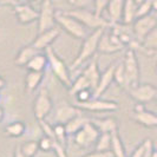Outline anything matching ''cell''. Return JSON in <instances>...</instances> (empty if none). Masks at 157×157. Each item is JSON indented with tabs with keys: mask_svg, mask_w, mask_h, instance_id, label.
<instances>
[{
	"mask_svg": "<svg viewBox=\"0 0 157 157\" xmlns=\"http://www.w3.org/2000/svg\"><path fill=\"white\" fill-rule=\"evenodd\" d=\"M104 31H105L104 29L94 30L92 31V33L87 34L85 39H83V44L80 46L78 55L69 67L70 70L78 69L79 66H82L84 63H86L90 58L94 57V53L98 51V44H99V40H101V37L104 33Z\"/></svg>",
	"mask_w": 157,
	"mask_h": 157,
	"instance_id": "6da1fadb",
	"label": "cell"
},
{
	"mask_svg": "<svg viewBox=\"0 0 157 157\" xmlns=\"http://www.w3.org/2000/svg\"><path fill=\"white\" fill-rule=\"evenodd\" d=\"M67 14H70L71 17L76 18L78 21L83 24L86 29H91L92 31L98 30V29H104L106 30L108 27L111 26V23L103 18V16H98L96 14V12H92L87 8H73L66 12Z\"/></svg>",
	"mask_w": 157,
	"mask_h": 157,
	"instance_id": "7a4b0ae2",
	"label": "cell"
},
{
	"mask_svg": "<svg viewBox=\"0 0 157 157\" xmlns=\"http://www.w3.org/2000/svg\"><path fill=\"white\" fill-rule=\"evenodd\" d=\"M45 55L47 57V62L58 80L63 84L64 86L70 87L72 84V80L70 77V69L67 67L66 63L58 56L52 46H48L45 50Z\"/></svg>",
	"mask_w": 157,
	"mask_h": 157,
	"instance_id": "3957f363",
	"label": "cell"
},
{
	"mask_svg": "<svg viewBox=\"0 0 157 157\" xmlns=\"http://www.w3.org/2000/svg\"><path fill=\"white\" fill-rule=\"evenodd\" d=\"M56 21L67 34L75 39H85L87 36V29L76 18L71 17L66 12L56 11Z\"/></svg>",
	"mask_w": 157,
	"mask_h": 157,
	"instance_id": "277c9868",
	"label": "cell"
},
{
	"mask_svg": "<svg viewBox=\"0 0 157 157\" xmlns=\"http://www.w3.org/2000/svg\"><path fill=\"white\" fill-rule=\"evenodd\" d=\"M122 62L124 65V70H125L128 83H129V89L138 85L141 70H140V64H138V58L136 55V51L132 48H128L125 51V55H124V59Z\"/></svg>",
	"mask_w": 157,
	"mask_h": 157,
	"instance_id": "5b68a950",
	"label": "cell"
},
{
	"mask_svg": "<svg viewBox=\"0 0 157 157\" xmlns=\"http://www.w3.org/2000/svg\"><path fill=\"white\" fill-rule=\"evenodd\" d=\"M56 8L52 0H41L38 18V33L56 27Z\"/></svg>",
	"mask_w": 157,
	"mask_h": 157,
	"instance_id": "8992f818",
	"label": "cell"
},
{
	"mask_svg": "<svg viewBox=\"0 0 157 157\" xmlns=\"http://www.w3.org/2000/svg\"><path fill=\"white\" fill-rule=\"evenodd\" d=\"M155 29H157V19L151 14L136 18L132 23V31L135 34V39L140 43L147 38V36L151 33Z\"/></svg>",
	"mask_w": 157,
	"mask_h": 157,
	"instance_id": "52a82bcc",
	"label": "cell"
},
{
	"mask_svg": "<svg viewBox=\"0 0 157 157\" xmlns=\"http://www.w3.org/2000/svg\"><path fill=\"white\" fill-rule=\"evenodd\" d=\"M52 106H53V104H52V99L48 94V90L46 87L40 89V91L34 99V104H33V113H34L36 119L37 121L45 119L47 115L52 110Z\"/></svg>",
	"mask_w": 157,
	"mask_h": 157,
	"instance_id": "ba28073f",
	"label": "cell"
},
{
	"mask_svg": "<svg viewBox=\"0 0 157 157\" xmlns=\"http://www.w3.org/2000/svg\"><path fill=\"white\" fill-rule=\"evenodd\" d=\"M77 106L79 109L89 111V112H108V111H117L119 108V104L116 101L92 97L87 102L77 103Z\"/></svg>",
	"mask_w": 157,
	"mask_h": 157,
	"instance_id": "9c48e42d",
	"label": "cell"
},
{
	"mask_svg": "<svg viewBox=\"0 0 157 157\" xmlns=\"http://www.w3.org/2000/svg\"><path fill=\"white\" fill-rule=\"evenodd\" d=\"M124 48L125 46L121 43V40L118 39L112 32L104 31V33L101 37V40H99V44H98V51L101 53L112 55V53H117Z\"/></svg>",
	"mask_w": 157,
	"mask_h": 157,
	"instance_id": "30bf717a",
	"label": "cell"
},
{
	"mask_svg": "<svg viewBox=\"0 0 157 157\" xmlns=\"http://www.w3.org/2000/svg\"><path fill=\"white\" fill-rule=\"evenodd\" d=\"M129 94L135 101L140 103H147L157 97V87L151 84H138L134 87H130Z\"/></svg>",
	"mask_w": 157,
	"mask_h": 157,
	"instance_id": "8fae6325",
	"label": "cell"
},
{
	"mask_svg": "<svg viewBox=\"0 0 157 157\" xmlns=\"http://www.w3.org/2000/svg\"><path fill=\"white\" fill-rule=\"evenodd\" d=\"M13 10H14L18 21L21 25H29L34 21H38L39 11L34 10L29 4H17Z\"/></svg>",
	"mask_w": 157,
	"mask_h": 157,
	"instance_id": "7c38bea8",
	"label": "cell"
},
{
	"mask_svg": "<svg viewBox=\"0 0 157 157\" xmlns=\"http://www.w3.org/2000/svg\"><path fill=\"white\" fill-rule=\"evenodd\" d=\"M117 63L110 64L101 75V79L98 82V85L92 92L94 98H101L103 94H105V91L109 89L111 83L113 82V76H115V69H116Z\"/></svg>",
	"mask_w": 157,
	"mask_h": 157,
	"instance_id": "4fadbf2b",
	"label": "cell"
},
{
	"mask_svg": "<svg viewBox=\"0 0 157 157\" xmlns=\"http://www.w3.org/2000/svg\"><path fill=\"white\" fill-rule=\"evenodd\" d=\"M59 36H60V30L58 27H53L51 30H47V31H44L41 32V33H38L36 39L32 41V45H33L34 48H37L40 52L43 50H46L48 46H51L52 43Z\"/></svg>",
	"mask_w": 157,
	"mask_h": 157,
	"instance_id": "5bb4252c",
	"label": "cell"
},
{
	"mask_svg": "<svg viewBox=\"0 0 157 157\" xmlns=\"http://www.w3.org/2000/svg\"><path fill=\"white\" fill-rule=\"evenodd\" d=\"M82 109H79L78 106L76 105H71V104H66L63 103L60 105L57 106L55 113V121L56 123H59V124H66L69 121H71L73 117L78 116L82 113Z\"/></svg>",
	"mask_w": 157,
	"mask_h": 157,
	"instance_id": "9a60e30c",
	"label": "cell"
},
{
	"mask_svg": "<svg viewBox=\"0 0 157 157\" xmlns=\"http://www.w3.org/2000/svg\"><path fill=\"white\" fill-rule=\"evenodd\" d=\"M80 73H83L87 78V80L90 82L91 87H92V92H94V90L97 87V85H98V82H99L101 75H102V72L99 71V67H98V62H97V59H94L92 62H90Z\"/></svg>",
	"mask_w": 157,
	"mask_h": 157,
	"instance_id": "2e32d148",
	"label": "cell"
},
{
	"mask_svg": "<svg viewBox=\"0 0 157 157\" xmlns=\"http://www.w3.org/2000/svg\"><path fill=\"white\" fill-rule=\"evenodd\" d=\"M124 1L125 0H110L109 1L108 6H106V11H108V16H109V21L111 24L122 21Z\"/></svg>",
	"mask_w": 157,
	"mask_h": 157,
	"instance_id": "e0dca14e",
	"label": "cell"
},
{
	"mask_svg": "<svg viewBox=\"0 0 157 157\" xmlns=\"http://www.w3.org/2000/svg\"><path fill=\"white\" fill-rule=\"evenodd\" d=\"M37 53H39V51H38L37 48H34L32 44L26 45V46L21 47V48L18 51L16 58H14V64H16L17 66H20V67L26 66L27 63H29Z\"/></svg>",
	"mask_w": 157,
	"mask_h": 157,
	"instance_id": "ac0fdd59",
	"label": "cell"
},
{
	"mask_svg": "<svg viewBox=\"0 0 157 157\" xmlns=\"http://www.w3.org/2000/svg\"><path fill=\"white\" fill-rule=\"evenodd\" d=\"M132 118L135 122H137L138 124L143 126H147V128L157 126V115L151 111L143 110L141 112H134Z\"/></svg>",
	"mask_w": 157,
	"mask_h": 157,
	"instance_id": "d6986e66",
	"label": "cell"
},
{
	"mask_svg": "<svg viewBox=\"0 0 157 157\" xmlns=\"http://www.w3.org/2000/svg\"><path fill=\"white\" fill-rule=\"evenodd\" d=\"M44 78V72H34L29 71L25 77V90L27 94H32L40 85Z\"/></svg>",
	"mask_w": 157,
	"mask_h": 157,
	"instance_id": "ffe728a7",
	"label": "cell"
},
{
	"mask_svg": "<svg viewBox=\"0 0 157 157\" xmlns=\"http://www.w3.org/2000/svg\"><path fill=\"white\" fill-rule=\"evenodd\" d=\"M91 122L98 128L101 134H103V132L111 134V132L118 130L117 121L112 117L104 118V119H91Z\"/></svg>",
	"mask_w": 157,
	"mask_h": 157,
	"instance_id": "44dd1931",
	"label": "cell"
},
{
	"mask_svg": "<svg viewBox=\"0 0 157 157\" xmlns=\"http://www.w3.org/2000/svg\"><path fill=\"white\" fill-rule=\"evenodd\" d=\"M48 65L47 62V57L45 53H37L32 58L31 60L27 63V65L25 66L29 71H34V72H44V70L46 69V66Z\"/></svg>",
	"mask_w": 157,
	"mask_h": 157,
	"instance_id": "7402d4cb",
	"label": "cell"
},
{
	"mask_svg": "<svg viewBox=\"0 0 157 157\" xmlns=\"http://www.w3.org/2000/svg\"><path fill=\"white\" fill-rule=\"evenodd\" d=\"M136 12H137V5L134 0H125L124 7H123V16H122V23L126 25H132L136 20Z\"/></svg>",
	"mask_w": 157,
	"mask_h": 157,
	"instance_id": "603a6c76",
	"label": "cell"
},
{
	"mask_svg": "<svg viewBox=\"0 0 157 157\" xmlns=\"http://www.w3.org/2000/svg\"><path fill=\"white\" fill-rule=\"evenodd\" d=\"M111 151L113 154V157H126L125 148L124 144L122 142L121 135L118 132V130L111 132Z\"/></svg>",
	"mask_w": 157,
	"mask_h": 157,
	"instance_id": "cb8c5ba5",
	"label": "cell"
},
{
	"mask_svg": "<svg viewBox=\"0 0 157 157\" xmlns=\"http://www.w3.org/2000/svg\"><path fill=\"white\" fill-rule=\"evenodd\" d=\"M85 89L92 90L90 82L87 80V78L84 76V75H83V73H80V75H78V76H77V78L72 82L71 86L69 87V94H70L71 96H76L79 91L85 90Z\"/></svg>",
	"mask_w": 157,
	"mask_h": 157,
	"instance_id": "d4e9b609",
	"label": "cell"
},
{
	"mask_svg": "<svg viewBox=\"0 0 157 157\" xmlns=\"http://www.w3.org/2000/svg\"><path fill=\"white\" fill-rule=\"evenodd\" d=\"M90 119H87L86 117H84L82 113L73 117L71 121H69L65 124V129H66V134L67 135H75L76 132H78L79 130L85 125V123L89 122Z\"/></svg>",
	"mask_w": 157,
	"mask_h": 157,
	"instance_id": "484cf974",
	"label": "cell"
},
{
	"mask_svg": "<svg viewBox=\"0 0 157 157\" xmlns=\"http://www.w3.org/2000/svg\"><path fill=\"white\" fill-rule=\"evenodd\" d=\"M25 131H26V125L20 121L12 122L5 126V135H7L8 137H14V138L20 137L25 134Z\"/></svg>",
	"mask_w": 157,
	"mask_h": 157,
	"instance_id": "4316f807",
	"label": "cell"
},
{
	"mask_svg": "<svg viewBox=\"0 0 157 157\" xmlns=\"http://www.w3.org/2000/svg\"><path fill=\"white\" fill-rule=\"evenodd\" d=\"M113 80L117 83L119 86L123 87V89H125V90H128V89H129V83H128V78H126L125 70H124L123 62H119V63H117V65H116Z\"/></svg>",
	"mask_w": 157,
	"mask_h": 157,
	"instance_id": "83f0119b",
	"label": "cell"
},
{
	"mask_svg": "<svg viewBox=\"0 0 157 157\" xmlns=\"http://www.w3.org/2000/svg\"><path fill=\"white\" fill-rule=\"evenodd\" d=\"M94 148L97 151H110L111 149V134L103 132L99 135L97 142L94 143Z\"/></svg>",
	"mask_w": 157,
	"mask_h": 157,
	"instance_id": "f1b7e54d",
	"label": "cell"
},
{
	"mask_svg": "<svg viewBox=\"0 0 157 157\" xmlns=\"http://www.w3.org/2000/svg\"><path fill=\"white\" fill-rule=\"evenodd\" d=\"M38 150H39V143L37 141L24 142L20 147V151L27 157H34Z\"/></svg>",
	"mask_w": 157,
	"mask_h": 157,
	"instance_id": "f546056e",
	"label": "cell"
},
{
	"mask_svg": "<svg viewBox=\"0 0 157 157\" xmlns=\"http://www.w3.org/2000/svg\"><path fill=\"white\" fill-rule=\"evenodd\" d=\"M73 136H75V137H73V141H75V143H76L78 147H82V148H89V147H91V145L94 144L92 141L90 140V137L87 136V134L85 132V130H84L83 128L79 130L78 132H76Z\"/></svg>",
	"mask_w": 157,
	"mask_h": 157,
	"instance_id": "4dcf8cb0",
	"label": "cell"
},
{
	"mask_svg": "<svg viewBox=\"0 0 157 157\" xmlns=\"http://www.w3.org/2000/svg\"><path fill=\"white\" fill-rule=\"evenodd\" d=\"M53 129H55V140L57 142H59L60 144L65 145L66 143V129H65V125L64 124H59V123H56L53 125Z\"/></svg>",
	"mask_w": 157,
	"mask_h": 157,
	"instance_id": "1f68e13d",
	"label": "cell"
},
{
	"mask_svg": "<svg viewBox=\"0 0 157 157\" xmlns=\"http://www.w3.org/2000/svg\"><path fill=\"white\" fill-rule=\"evenodd\" d=\"M152 11V6H151V1L150 0H145L143 4L137 6V12H136V18L140 17H144L150 14V12Z\"/></svg>",
	"mask_w": 157,
	"mask_h": 157,
	"instance_id": "d6a6232c",
	"label": "cell"
},
{
	"mask_svg": "<svg viewBox=\"0 0 157 157\" xmlns=\"http://www.w3.org/2000/svg\"><path fill=\"white\" fill-rule=\"evenodd\" d=\"M38 123H39L40 129L44 132V135L47 136V137H50V138H53L55 140V129H53V125H51L45 119L38 121Z\"/></svg>",
	"mask_w": 157,
	"mask_h": 157,
	"instance_id": "836d02e7",
	"label": "cell"
},
{
	"mask_svg": "<svg viewBox=\"0 0 157 157\" xmlns=\"http://www.w3.org/2000/svg\"><path fill=\"white\" fill-rule=\"evenodd\" d=\"M53 138H50L47 136H44L38 143H39V150L44 152H50L53 150Z\"/></svg>",
	"mask_w": 157,
	"mask_h": 157,
	"instance_id": "e575fe53",
	"label": "cell"
},
{
	"mask_svg": "<svg viewBox=\"0 0 157 157\" xmlns=\"http://www.w3.org/2000/svg\"><path fill=\"white\" fill-rule=\"evenodd\" d=\"M110 0H94V8L96 14L98 16H102L104 10H106V6L109 4Z\"/></svg>",
	"mask_w": 157,
	"mask_h": 157,
	"instance_id": "d590c367",
	"label": "cell"
},
{
	"mask_svg": "<svg viewBox=\"0 0 157 157\" xmlns=\"http://www.w3.org/2000/svg\"><path fill=\"white\" fill-rule=\"evenodd\" d=\"M66 1L75 8H86L91 4H94V0H66Z\"/></svg>",
	"mask_w": 157,
	"mask_h": 157,
	"instance_id": "8d00e7d4",
	"label": "cell"
},
{
	"mask_svg": "<svg viewBox=\"0 0 157 157\" xmlns=\"http://www.w3.org/2000/svg\"><path fill=\"white\" fill-rule=\"evenodd\" d=\"M76 98H77V103L87 102V101H90L92 98V90H89V89L82 90V91H79L78 94H76Z\"/></svg>",
	"mask_w": 157,
	"mask_h": 157,
	"instance_id": "74e56055",
	"label": "cell"
},
{
	"mask_svg": "<svg viewBox=\"0 0 157 157\" xmlns=\"http://www.w3.org/2000/svg\"><path fill=\"white\" fill-rule=\"evenodd\" d=\"M52 151H55L57 157H67L66 150H65V145L60 144L59 142H57L56 140L53 141V150Z\"/></svg>",
	"mask_w": 157,
	"mask_h": 157,
	"instance_id": "f35d334b",
	"label": "cell"
},
{
	"mask_svg": "<svg viewBox=\"0 0 157 157\" xmlns=\"http://www.w3.org/2000/svg\"><path fill=\"white\" fill-rule=\"evenodd\" d=\"M83 157H113V154H112V151H97V150H94V152H90V154H87L85 156Z\"/></svg>",
	"mask_w": 157,
	"mask_h": 157,
	"instance_id": "ab89813d",
	"label": "cell"
},
{
	"mask_svg": "<svg viewBox=\"0 0 157 157\" xmlns=\"http://www.w3.org/2000/svg\"><path fill=\"white\" fill-rule=\"evenodd\" d=\"M144 143H145V151H144V155L143 157H151L152 155V151H154V143L150 138H147L144 140Z\"/></svg>",
	"mask_w": 157,
	"mask_h": 157,
	"instance_id": "60d3db41",
	"label": "cell"
},
{
	"mask_svg": "<svg viewBox=\"0 0 157 157\" xmlns=\"http://www.w3.org/2000/svg\"><path fill=\"white\" fill-rule=\"evenodd\" d=\"M144 151H145V143H144V141H143L141 144L132 151V154L130 155V157H143Z\"/></svg>",
	"mask_w": 157,
	"mask_h": 157,
	"instance_id": "b9f144b4",
	"label": "cell"
},
{
	"mask_svg": "<svg viewBox=\"0 0 157 157\" xmlns=\"http://www.w3.org/2000/svg\"><path fill=\"white\" fill-rule=\"evenodd\" d=\"M17 4H19L18 0H0V6H7V5H10V6L14 7Z\"/></svg>",
	"mask_w": 157,
	"mask_h": 157,
	"instance_id": "7bdbcfd3",
	"label": "cell"
},
{
	"mask_svg": "<svg viewBox=\"0 0 157 157\" xmlns=\"http://www.w3.org/2000/svg\"><path fill=\"white\" fill-rule=\"evenodd\" d=\"M145 110V106H144V103L137 102L134 106V112H141V111Z\"/></svg>",
	"mask_w": 157,
	"mask_h": 157,
	"instance_id": "ee69618b",
	"label": "cell"
},
{
	"mask_svg": "<svg viewBox=\"0 0 157 157\" xmlns=\"http://www.w3.org/2000/svg\"><path fill=\"white\" fill-rule=\"evenodd\" d=\"M14 157H27V156H25L23 152L20 151V148L17 147V149L14 150Z\"/></svg>",
	"mask_w": 157,
	"mask_h": 157,
	"instance_id": "f6af8a7d",
	"label": "cell"
},
{
	"mask_svg": "<svg viewBox=\"0 0 157 157\" xmlns=\"http://www.w3.org/2000/svg\"><path fill=\"white\" fill-rule=\"evenodd\" d=\"M4 117H5V110H4V108L0 105V123L2 122Z\"/></svg>",
	"mask_w": 157,
	"mask_h": 157,
	"instance_id": "bcb514c9",
	"label": "cell"
},
{
	"mask_svg": "<svg viewBox=\"0 0 157 157\" xmlns=\"http://www.w3.org/2000/svg\"><path fill=\"white\" fill-rule=\"evenodd\" d=\"M5 86H6V82H5V79L0 76V90H2Z\"/></svg>",
	"mask_w": 157,
	"mask_h": 157,
	"instance_id": "7dc6e473",
	"label": "cell"
},
{
	"mask_svg": "<svg viewBox=\"0 0 157 157\" xmlns=\"http://www.w3.org/2000/svg\"><path fill=\"white\" fill-rule=\"evenodd\" d=\"M151 1V6H152V11L157 12V0H150Z\"/></svg>",
	"mask_w": 157,
	"mask_h": 157,
	"instance_id": "c3c4849f",
	"label": "cell"
},
{
	"mask_svg": "<svg viewBox=\"0 0 157 157\" xmlns=\"http://www.w3.org/2000/svg\"><path fill=\"white\" fill-rule=\"evenodd\" d=\"M134 1H135V4H136V5L138 6V5H141V4H143V2L145 1V0H134Z\"/></svg>",
	"mask_w": 157,
	"mask_h": 157,
	"instance_id": "681fc988",
	"label": "cell"
},
{
	"mask_svg": "<svg viewBox=\"0 0 157 157\" xmlns=\"http://www.w3.org/2000/svg\"><path fill=\"white\" fill-rule=\"evenodd\" d=\"M151 157H157V149H154V151H152V155H151Z\"/></svg>",
	"mask_w": 157,
	"mask_h": 157,
	"instance_id": "f907efd6",
	"label": "cell"
},
{
	"mask_svg": "<svg viewBox=\"0 0 157 157\" xmlns=\"http://www.w3.org/2000/svg\"><path fill=\"white\" fill-rule=\"evenodd\" d=\"M29 1H36V0H29Z\"/></svg>",
	"mask_w": 157,
	"mask_h": 157,
	"instance_id": "816d5d0a",
	"label": "cell"
},
{
	"mask_svg": "<svg viewBox=\"0 0 157 157\" xmlns=\"http://www.w3.org/2000/svg\"><path fill=\"white\" fill-rule=\"evenodd\" d=\"M156 72H157V66H156Z\"/></svg>",
	"mask_w": 157,
	"mask_h": 157,
	"instance_id": "f5cc1de1",
	"label": "cell"
}]
</instances>
